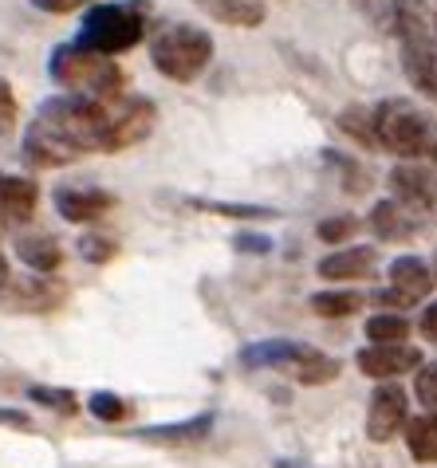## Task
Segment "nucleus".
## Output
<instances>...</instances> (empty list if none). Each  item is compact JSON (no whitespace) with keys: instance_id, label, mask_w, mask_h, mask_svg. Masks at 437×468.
<instances>
[{"instance_id":"nucleus-1","label":"nucleus","mask_w":437,"mask_h":468,"mask_svg":"<svg viewBox=\"0 0 437 468\" xmlns=\"http://www.w3.org/2000/svg\"><path fill=\"white\" fill-rule=\"evenodd\" d=\"M107 107L59 90L36 107L32 122L20 134V154L32 170H59V165H71L87 154H107Z\"/></svg>"},{"instance_id":"nucleus-2","label":"nucleus","mask_w":437,"mask_h":468,"mask_svg":"<svg viewBox=\"0 0 437 468\" xmlns=\"http://www.w3.org/2000/svg\"><path fill=\"white\" fill-rule=\"evenodd\" d=\"M375 114V142L402 162H426L437 170V119L410 99H382Z\"/></svg>"},{"instance_id":"nucleus-3","label":"nucleus","mask_w":437,"mask_h":468,"mask_svg":"<svg viewBox=\"0 0 437 468\" xmlns=\"http://www.w3.org/2000/svg\"><path fill=\"white\" fill-rule=\"evenodd\" d=\"M48 75L51 83L68 95H80V99H91V102H114L126 95V75L123 68L114 63L111 56H99V51H87L80 44H59L51 48L48 56Z\"/></svg>"},{"instance_id":"nucleus-4","label":"nucleus","mask_w":437,"mask_h":468,"mask_svg":"<svg viewBox=\"0 0 437 468\" xmlns=\"http://www.w3.org/2000/svg\"><path fill=\"white\" fill-rule=\"evenodd\" d=\"M394 32L402 44L406 80L437 99V32L430 0H394Z\"/></svg>"},{"instance_id":"nucleus-5","label":"nucleus","mask_w":437,"mask_h":468,"mask_svg":"<svg viewBox=\"0 0 437 468\" xmlns=\"http://www.w3.org/2000/svg\"><path fill=\"white\" fill-rule=\"evenodd\" d=\"M146 36V12L143 0H126V5H91L83 12V24L75 32V44L99 56H123Z\"/></svg>"},{"instance_id":"nucleus-6","label":"nucleus","mask_w":437,"mask_h":468,"mask_svg":"<svg viewBox=\"0 0 437 468\" xmlns=\"http://www.w3.org/2000/svg\"><path fill=\"white\" fill-rule=\"evenodd\" d=\"M150 59L170 83H194L213 59V36L197 24H170L150 40Z\"/></svg>"},{"instance_id":"nucleus-7","label":"nucleus","mask_w":437,"mask_h":468,"mask_svg":"<svg viewBox=\"0 0 437 468\" xmlns=\"http://www.w3.org/2000/svg\"><path fill=\"white\" fill-rule=\"evenodd\" d=\"M107 119H111L107 154H119V150H131V146H138V142L150 138L158 111H154V102L143 99V95H123V99L107 102Z\"/></svg>"},{"instance_id":"nucleus-8","label":"nucleus","mask_w":437,"mask_h":468,"mask_svg":"<svg viewBox=\"0 0 437 468\" xmlns=\"http://www.w3.org/2000/svg\"><path fill=\"white\" fill-rule=\"evenodd\" d=\"M63 299H68V283L59 276H36V271H28L20 280H8L5 292H0V303L8 311H24V315H48Z\"/></svg>"},{"instance_id":"nucleus-9","label":"nucleus","mask_w":437,"mask_h":468,"mask_svg":"<svg viewBox=\"0 0 437 468\" xmlns=\"http://www.w3.org/2000/svg\"><path fill=\"white\" fill-rule=\"evenodd\" d=\"M410 418V398L398 382H378L375 394L367 401V437L375 445H387L398 437V429H406Z\"/></svg>"},{"instance_id":"nucleus-10","label":"nucleus","mask_w":437,"mask_h":468,"mask_svg":"<svg viewBox=\"0 0 437 468\" xmlns=\"http://www.w3.org/2000/svg\"><path fill=\"white\" fill-rule=\"evenodd\" d=\"M355 367L375 382H394L421 367V350L410 343H370L355 355Z\"/></svg>"},{"instance_id":"nucleus-11","label":"nucleus","mask_w":437,"mask_h":468,"mask_svg":"<svg viewBox=\"0 0 437 468\" xmlns=\"http://www.w3.org/2000/svg\"><path fill=\"white\" fill-rule=\"evenodd\" d=\"M51 201H56V213L68 220V225H95V220H102L119 205L114 193L99 189V186H59L51 193Z\"/></svg>"},{"instance_id":"nucleus-12","label":"nucleus","mask_w":437,"mask_h":468,"mask_svg":"<svg viewBox=\"0 0 437 468\" xmlns=\"http://www.w3.org/2000/svg\"><path fill=\"white\" fill-rule=\"evenodd\" d=\"M40 209V186L20 174H0V232H16Z\"/></svg>"},{"instance_id":"nucleus-13","label":"nucleus","mask_w":437,"mask_h":468,"mask_svg":"<svg viewBox=\"0 0 437 468\" xmlns=\"http://www.w3.org/2000/svg\"><path fill=\"white\" fill-rule=\"evenodd\" d=\"M394 201L410 205V209H430L437 205V170L426 162H402L390 170Z\"/></svg>"},{"instance_id":"nucleus-14","label":"nucleus","mask_w":437,"mask_h":468,"mask_svg":"<svg viewBox=\"0 0 437 468\" xmlns=\"http://www.w3.org/2000/svg\"><path fill=\"white\" fill-rule=\"evenodd\" d=\"M375 264H378V252L375 249H358V244H351V249H336V252H327L324 260H319L315 276L327 280V283L367 280L370 271H375Z\"/></svg>"},{"instance_id":"nucleus-15","label":"nucleus","mask_w":437,"mask_h":468,"mask_svg":"<svg viewBox=\"0 0 437 468\" xmlns=\"http://www.w3.org/2000/svg\"><path fill=\"white\" fill-rule=\"evenodd\" d=\"M387 276H390V288L402 292L410 303H421V299L430 295V288L437 283L433 271H430V264H426L421 256H398V260H390Z\"/></svg>"},{"instance_id":"nucleus-16","label":"nucleus","mask_w":437,"mask_h":468,"mask_svg":"<svg viewBox=\"0 0 437 468\" xmlns=\"http://www.w3.org/2000/svg\"><path fill=\"white\" fill-rule=\"evenodd\" d=\"M304 355V343L295 339H261L240 350V362L249 370H292V362Z\"/></svg>"},{"instance_id":"nucleus-17","label":"nucleus","mask_w":437,"mask_h":468,"mask_svg":"<svg viewBox=\"0 0 437 468\" xmlns=\"http://www.w3.org/2000/svg\"><path fill=\"white\" fill-rule=\"evenodd\" d=\"M194 5L225 28H261L268 16L264 0H194Z\"/></svg>"},{"instance_id":"nucleus-18","label":"nucleus","mask_w":437,"mask_h":468,"mask_svg":"<svg viewBox=\"0 0 437 468\" xmlns=\"http://www.w3.org/2000/svg\"><path fill=\"white\" fill-rule=\"evenodd\" d=\"M16 256L20 264L36 271V276H56L59 264H63V249L56 237L48 232H28V237H16Z\"/></svg>"},{"instance_id":"nucleus-19","label":"nucleus","mask_w":437,"mask_h":468,"mask_svg":"<svg viewBox=\"0 0 437 468\" xmlns=\"http://www.w3.org/2000/svg\"><path fill=\"white\" fill-rule=\"evenodd\" d=\"M367 225L375 229L378 240H410L414 237V229H418V220H414V209H410V205L387 197V201H378L375 209H370Z\"/></svg>"},{"instance_id":"nucleus-20","label":"nucleus","mask_w":437,"mask_h":468,"mask_svg":"<svg viewBox=\"0 0 437 468\" xmlns=\"http://www.w3.org/2000/svg\"><path fill=\"white\" fill-rule=\"evenodd\" d=\"M209 429H213V413H197V418L174 421V425H146V429H138L134 437L154 441V445H182V441H201V437H209Z\"/></svg>"},{"instance_id":"nucleus-21","label":"nucleus","mask_w":437,"mask_h":468,"mask_svg":"<svg viewBox=\"0 0 437 468\" xmlns=\"http://www.w3.org/2000/svg\"><path fill=\"white\" fill-rule=\"evenodd\" d=\"M406 449L418 464H437V410L406 418Z\"/></svg>"},{"instance_id":"nucleus-22","label":"nucleus","mask_w":437,"mask_h":468,"mask_svg":"<svg viewBox=\"0 0 437 468\" xmlns=\"http://www.w3.org/2000/svg\"><path fill=\"white\" fill-rule=\"evenodd\" d=\"M288 374L300 386H327V382L339 378V358H331V355H324V350H315V346H304V355L292 362Z\"/></svg>"},{"instance_id":"nucleus-23","label":"nucleus","mask_w":437,"mask_h":468,"mask_svg":"<svg viewBox=\"0 0 437 468\" xmlns=\"http://www.w3.org/2000/svg\"><path fill=\"white\" fill-rule=\"evenodd\" d=\"M363 303H367V295L355 288H324L307 299V307H312L319 319H346V315H355V311H363Z\"/></svg>"},{"instance_id":"nucleus-24","label":"nucleus","mask_w":437,"mask_h":468,"mask_svg":"<svg viewBox=\"0 0 437 468\" xmlns=\"http://www.w3.org/2000/svg\"><path fill=\"white\" fill-rule=\"evenodd\" d=\"M367 339L370 343H406L410 339V319L402 311H378L367 319Z\"/></svg>"},{"instance_id":"nucleus-25","label":"nucleus","mask_w":437,"mask_h":468,"mask_svg":"<svg viewBox=\"0 0 437 468\" xmlns=\"http://www.w3.org/2000/svg\"><path fill=\"white\" fill-rule=\"evenodd\" d=\"M339 130H343V134H351L358 146L378 150V142H375V114H370V107H346L339 114Z\"/></svg>"},{"instance_id":"nucleus-26","label":"nucleus","mask_w":437,"mask_h":468,"mask_svg":"<svg viewBox=\"0 0 437 468\" xmlns=\"http://www.w3.org/2000/svg\"><path fill=\"white\" fill-rule=\"evenodd\" d=\"M28 401L44 410H56V413H80V398L63 386H28Z\"/></svg>"},{"instance_id":"nucleus-27","label":"nucleus","mask_w":437,"mask_h":468,"mask_svg":"<svg viewBox=\"0 0 437 468\" xmlns=\"http://www.w3.org/2000/svg\"><path fill=\"white\" fill-rule=\"evenodd\" d=\"M87 413H91L95 421H126V413H131V406H126V398L119 394H111V389H95L91 398H87Z\"/></svg>"},{"instance_id":"nucleus-28","label":"nucleus","mask_w":437,"mask_h":468,"mask_svg":"<svg viewBox=\"0 0 437 468\" xmlns=\"http://www.w3.org/2000/svg\"><path fill=\"white\" fill-rule=\"evenodd\" d=\"M201 213H221L229 220H268L276 217V209H264V205H237V201H189Z\"/></svg>"},{"instance_id":"nucleus-29","label":"nucleus","mask_w":437,"mask_h":468,"mask_svg":"<svg viewBox=\"0 0 437 468\" xmlns=\"http://www.w3.org/2000/svg\"><path fill=\"white\" fill-rule=\"evenodd\" d=\"M358 225H363V220H358V217H351V213L324 217V220H319V225H315V237L324 240V244H336V249H339L343 240H351V237H355V232H358Z\"/></svg>"},{"instance_id":"nucleus-30","label":"nucleus","mask_w":437,"mask_h":468,"mask_svg":"<svg viewBox=\"0 0 437 468\" xmlns=\"http://www.w3.org/2000/svg\"><path fill=\"white\" fill-rule=\"evenodd\" d=\"M414 394L426 410H437V358L421 362V367L414 370Z\"/></svg>"},{"instance_id":"nucleus-31","label":"nucleus","mask_w":437,"mask_h":468,"mask_svg":"<svg viewBox=\"0 0 437 468\" xmlns=\"http://www.w3.org/2000/svg\"><path fill=\"white\" fill-rule=\"evenodd\" d=\"M20 122V102H16V90H12V83L0 75V138L12 134Z\"/></svg>"},{"instance_id":"nucleus-32","label":"nucleus","mask_w":437,"mask_h":468,"mask_svg":"<svg viewBox=\"0 0 437 468\" xmlns=\"http://www.w3.org/2000/svg\"><path fill=\"white\" fill-rule=\"evenodd\" d=\"M114 252H119V244H114L111 237H83L80 240V256L87 260V264H107V260H114Z\"/></svg>"},{"instance_id":"nucleus-33","label":"nucleus","mask_w":437,"mask_h":468,"mask_svg":"<svg viewBox=\"0 0 437 468\" xmlns=\"http://www.w3.org/2000/svg\"><path fill=\"white\" fill-rule=\"evenodd\" d=\"M32 8L51 12V16H68V12H80V8H91L95 0H28Z\"/></svg>"},{"instance_id":"nucleus-34","label":"nucleus","mask_w":437,"mask_h":468,"mask_svg":"<svg viewBox=\"0 0 437 468\" xmlns=\"http://www.w3.org/2000/svg\"><path fill=\"white\" fill-rule=\"evenodd\" d=\"M240 252H252V256H264V252H272V240L261 237V232H240V237L233 240Z\"/></svg>"},{"instance_id":"nucleus-35","label":"nucleus","mask_w":437,"mask_h":468,"mask_svg":"<svg viewBox=\"0 0 437 468\" xmlns=\"http://www.w3.org/2000/svg\"><path fill=\"white\" fill-rule=\"evenodd\" d=\"M375 303L378 307H387V311H406V307H414L410 299L402 295V292H394V288H382V292H375Z\"/></svg>"},{"instance_id":"nucleus-36","label":"nucleus","mask_w":437,"mask_h":468,"mask_svg":"<svg viewBox=\"0 0 437 468\" xmlns=\"http://www.w3.org/2000/svg\"><path fill=\"white\" fill-rule=\"evenodd\" d=\"M418 331H421V339L437 346V303H430L426 311H421V319H418Z\"/></svg>"},{"instance_id":"nucleus-37","label":"nucleus","mask_w":437,"mask_h":468,"mask_svg":"<svg viewBox=\"0 0 437 468\" xmlns=\"http://www.w3.org/2000/svg\"><path fill=\"white\" fill-rule=\"evenodd\" d=\"M0 425H12V429H32V418L24 410H0Z\"/></svg>"},{"instance_id":"nucleus-38","label":"nucleus","mask_w":437,"mask_h":468,"mask_svg":"<svg viewBox=\"0 0 437 468\" xmlns=\"http://www.w3.org/2000/svg\"><path fill=\"white\" fill-rule=\"evenodd\" d=\"M12 280V268H8V260H5V252H0V292H5V283Z\"/></svg>"},{"instance_id":"nucleus-39","label":"nucleus","mask_w":437,"mask_h":468,"mask_svg":"<svg viewBox=\"0 0 437 468\" xmlns=\"http://www.w3.org/2000/svg\"><path fill=\"white\" fill-rule=\"evenodd\" d=\"M272 468H304V464H295V461H276Z\"/></svg>"},{"instance_id":"nucleus-40","label":"nucleus","mask_w":437,"mask_h":468,"mask_svg":"<svg viewBox=\"0 0 437 468\" xmlns=\"http://www.w3.org/2000/svg\"><path fill=\"white\" fill-rule=\"evenodd\" d=\"M433 32H437V8H433Z\"/></svg>"}]
</instances>
